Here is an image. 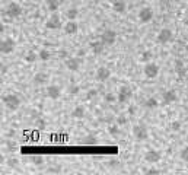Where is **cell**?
<instances>
[{
    "instance_id": "1",
    "label": "cell",
    "mask_w": 188,
    "mask_h": 175,
    "mask_svg": "<svg viewBox=\"0 0 188 175\" xmlns=\"http://www.w3.org/2000/svg\"><path fill=\"white\" fill-rule=\"evenodd\" d=\"M3 104L9 111H16L21 107V99H19V96H16L13 93H9V95L3 96Z\"/></svg>"
},
{
    "instance_id": "2",
    "label": "cell",
    "mask_w": 188,
    "mask_h": 175,
    "mask_svg": "<svg viewBox=\"0 0 188 175\" xmlns=\"http://www.w3.org/2000/svg\"><path fill=\"white\" fill-rule=\"evenodd\" d=\"M133 134H134V137H136L137 140L143 142V140H147V137H149V130H147V127H146L145 124H136V126L133 127Z\"/></svg>"
},
{
    "instance_id": "3",
    "label": "cell",
    "mask_w": 188,
    "mask_h": 175,
    "mask_svg": "<svg viewBox=\"0 0 188 175\" xmlns=\"http://www.w3.org/2000/svg\"><path fill=\"white\" fill-rule=\"evenodd\" d=\"M143 73H145V76H146L147 79H155V78H157V75H159V66H157L156 63L149 61V63L145 64Z\"/></svg>"
},
{
    "instance_id": "4",
    "label": "cell",
    "mask_w": 188,
    "mask_h": 175,
    "mask_svg": "<svg viewBox=\"0 0 188 175\" xmlns=\"http://www.w3.org/2000/svg\"><path fill=\"white\" fill-rule=\"evenodd\" d=\"M6 15L9 18H19L22 15V6L16 1H12L6 6Z\"/></svg>"
},
{
    "instance_id": "5",
    "label": "cell",
    "mask_w": 188,
    "mask_h": 175,
    "mask_svg": "<svg viewBox=\"0 0 188 175\" xmlns=\"http://www.w3.org/2000/svg\"><path fill=\"white\" fill-rule=\"evenodd\" d=\"M133 96V90L130 86H121L118 89V93H117V98H118V102L120 104H125L130 98Z\"/></svg>"
},
{
    "instance_id": "6",
    "label": "cell",
    "mask_w": 188,
    "mask_h": 175,
    "mask_svg": "<svg viewBox=\"0 0 188 175\" xmlns=\"http://www.w3.org/2000/svg\"><path fill=\"white\" fill-rule=\"evenodd\" d=\"M101 41L105 45H114L117 41V32L114 29H105L101 34Z\"/></svg>"
},
{
    "instance_id": "7",
    "label": "cell",
    "mask_w": 188,
    "mask_h": 175,
    "mask_svg": "<svg viewBox=\"0 0 188 175\" xmlns=\"http://www.w3.org/2000/svg\"><path fill=\"white\" fill-rule=\"evenodd\" d=\"M153 16H155L153 9L149 7V6H146V7L140 9V12H139V21H140L142 23H149L152 19H153Z\"/></svg>"
},
{
    "instance_id": "8",
    "label": "cell",
    "mask_w": 188,
    "mask_h": 175,
    "mask_svg": "<svg viewBox=\"0 0 188 175\" xmlns=\"http://www.w3.org/2000/svg\"><path fill=\"white\" fill-rule=\"evenodd\" d=\"M45 28L47 29H51V31H57V29H60L61 28V19H60V16L58 15H51L50 18H48V21L45 22Z\"/></svg>"
},
{
    "instance_id": "9",
    "label": "cell",
    "mask_w": 188,
    "mask_h": 175,
    "mask_svg": "<svg viewBox=\"0 0 188 175\" xmlns=\"http://www.w3.org/2000/svg\"><path fill=\"white\" fill-rule=\"evenodd\" d=\"M172 37H174L172 31H171L169 28H163V29H160V31H159V34H157L156 40H157V43L159 44H168V43H171V41H172Z\"/></svg>"
},
{
    "instance_id": "10",
    "label": "cell",
    "mask_w": 188,
    "mask_h": 175,
    "mask_svg": "<svg viewBox=\"0 0 188 175\" xmlns=\"http://www.w3.org/2000/svg\"><path fill=\"white\" fill-rule=\"evenodd\" d=\"M64 64H66V67H67L69 70H72V72H77V70L80 69L82 60H80V57H69V58H66V60H64Z\"/></svg>"
},
{
    "instance_id": "11",
    "label": "cell",
    "mask_w": 188,
    "mask_h": 175,
    "mask_svg": "<svg viewBox=\"0 0 188 175\" xmlns=\"http://www.w3.org/2000/svg\"><path fill=\"white\" fill-rule=\"evenodd\" d=\"M95 78H96V80L98 82H107L110 78H111V70L108 69V67H99L98 70H96V75H95Z\"/></svg>"
},
{
    "instance_id": "12",
    "label": "cell",
    "mask_w": 188,
    "mask_h": 175,
    "mask_svg": "<svg viewBox=\"0 0 188 175\" xmlns=\"http://www.w3.org/2000/svg\"><path fill=\"white\" fill-rule=\"evenodd\" d=\"M162 99H163V104L165 105H169V104H174L178 101V93L175 89H169L166 90L163 95H162Z\"/></svg>"
},
{
    "instance_id": "13",
    "label": "cell",
    "mask_w": 188,
    "mask_h": 175,
    "mask_svg": "<svg viewBox=\"0 0 188 175\" xmlns=\"http://www.w3.org/2000/svg\"><path fill=\"white\" fill-rule=\"evenodd\" d=\"M15 47H16V43H15L12 38H6V40H3V41H1L0 50H1V53H3V54H10V53H13Z\"/></svg>"
},
{
    "instance_id": "14",
    "label": "cell",
    "mask_w": 188,
    "mask_h": 175,
    "mask_svg": "<svg viewBox=\"0 0 188 175\" xmlns=\"http://www.w3.org/2000/svg\"><path fill=\"white\" fill-rule=\"evenodd\" d=\"M145 159L149 164H157L160 161V153L157 150H155V149H150V150H147L145 153Z\"/></svg>"
},
{
    "instance_id": "15",
    "label": "cell",
    "mask_w": 188,
    "mask_h": 175,
    "mask_svg": "<svg viewBox=\"0 0 188 175\" xmlns=\"http://www.w3.org/2000/svg\"><path fill=\"white\" fill-rule=\"evenodd\" d=\"M47 95L50 96V99H58L60 98V95H61V90H60V88L57 86V85H50V86L47 88Z\"/></svg>"
},
{
    "instance_id": "16",
    "label": "cell",
    "mask_w": 188,
    "mask_h": 175,
    "mask_svg": "<svg viewBox=\"0 0 188 175\" xmlns=\"http://www.w3.org/2000/svg\"><path fill=\"white\" fill-rule=\"evenodd\" d=\"M104 48H105V44L102 43L101 40L99 41H92L90 43V50L95 55H101L104 53Z\"/></svg>"
},
{
    "instance_id": "17",
    "label": "cell",
    "mask_w": 188,
    "mask_h": 175,
    "mask_svg": "<svg viewBox=\"0 0 188 175\" xmlns=\"http://www.w3.org/2000/svg\"><path fill=\"white\" fill-rule=\"evenodd\" d=\"M113 10L115 13H124V12L127 10V3H125V0H114Z\"/></svg>"
},
{
    "instance_id": "18",
    "label": "cell",
    "mask_w": 188,
    "mask_h": 175,
    "mask_svg": "<svg viewBox=\"0 0 188 175\" xmlns=\"http://www.w3.org/2000/svg\"><path fill=\"white\" fill-rule=\"evenodd\" d=\"M79 31V25L76 21H69L66 25H64V32L67 35H75L76 32Z\"/></svg>"
},
{
    "instance_id": "19",
    "label": "cell",
    "mask_w": 188,
    "mask_h": 175,
    "mask_svg": "<svg viewBox=\"0 0 188 175\" xmlns=\"http://www.w3.org/2000/svg\"><path fill=\"white\" fill-rule=\"evenodd\" d=\"M175 72L178 73L179 78H184L187 75V69H185L182 60H175Z\"/></svg>"
},
{
    "instance_id": "20",
    "label": "cell",
    "mask_w": 188,
    "mask_h": 175,
    "mask_svg": "<svg viewBox=\"0 0 188 175\" xmlns=\"http://www.w3.org/2000/svg\"><path fill=\"white\" fill-rule=\"evenodd\" d=\"M85 115H86V110H85V107H82V105H77L75 110L72 111V117H73V118H77V120L85 118Z\"/></svg>"
},
{
    "instance_id": "21",
    "label": "cell",
    "mask_w": 188,
    "mask_h": 175,
    "mask_svg": "<svg viewBox=\"0 0 188 175\" xmlns=\"http://www.w3.org/2000/svg\"><path fill=\"white\" fill-rule=\"evenodd\" d=\"M47 80H48V76L45 73H37L34 76V83L35 85H44V83H47Z\"/></svg>"
},
{
    "instance_id": "22",
    "label": "cell",
    "mask_w": 188,
    "mask_h": 175,
    "mask_svg": "<svg viewBox=\"0 0 188 175\" xmlns=\"http://www.w3.org/2000/svg\"><path fill=\"white\" fill-rule=\"evenodd\" d=\"M45 4H47V9L50 12H57V9L60 7V1L58 0H47Z\"/></svg>"
},
{
    "instance_id": "23",
    "label": "cell",
    "mask_w": 188,
    "mask_h": 175,
    "mask_svg": "<svg viewBox=\"0 0 188 175\" xmlns=\"http://www.w3.org/2000/svg\"><path fill=\"white\" fill-rule=\"evenodd\" d=\"M38 57H39V55H38L35 51H28V53L24 55V60H25L26 63H34Z\"/></svg>"
},
{
    "instance_id": "24",
    "label": "cell",
    "mask_w": 188,
    "mask_h": 175,
    "mask_svg": "<svg viewBox=\"0 0 188 175\" xmlns=\"http://www.w3.org/2000/svg\"><path fill=\"white\" fill-rule=\"evenodd\" d=\"M77 15H79V10H77L76 7H70V9H67V12H66V18H67L69 21H76Z\"/></svg>"
},
{
    "instance_id": "25",
    "label": "cell",
    "mask_w": 188,
    "mask_h": 175,
    "mask_svg": "<svg viewBox=\"0 0 188 175\" xmlns=\"http://www.w3.org/2000/svg\"><path fill=\"white\" fill-rule=\"evenodd\" d=\"M38 55H39V58L42 60V61H47V60H50L51 58V53L48 51V50H41L39 53H38Z\"/></svg>"
},
{
    "instance_id": "26",
    "label": "cell",
    "mask_w": 188,
    "mask_h": 175,
    "mask_svg": "<svg viewBox=\"0 0 188 175\" xmlns=\"http://www.w3.org/2000/svg\"><path fill=\"white\" fill-rule=\"evenodd\" d=\"M152 51H149V50H146V51H143L142 53V55H140V61H143V63H149L152 58Z\"/></svg>"
},
{
    "instance_id": "27",
    "label": "cell",
    "mask_w": 188,
    "mask_h": 175,
    "mask_svg": "<svg viewBox=\"0 0 188 175\" xmlns=\"http://www.w3.org/2000/svg\"><path fill=\"white\" fill-rule=\"evenodd\" d=\"M108 133H110V134H113V136L120 134V124H117V123L110 124V126H108Z\"/></svg>"
},
{
    "instance_id": "28",
    "label": "cell",
    "mask_w": 188,
    "mask_h": 175,
    "mask_svg": "<svg viewBox=\"0 0 188 175\" xmlns=\"http://www.w3.org/2000/svg\"><path fill=\"white\" fill-rule=\"evenodd\" d=\"M157 105H159V102H157V99H155L153 96L146 99V107H147L149 110H153V108H156Z\"/></svg>"
},
{
    "instance_id": "29",
    "label": "cell",
    "mask_w": 188,
    "mask_h": 175,
    "mask_svg": "<svg viewBox=\"0 0 188 175\" xmlns=\"http://www.w3.org/2000/svg\"><path fill=\"white\" fill-rule=\"evenodd\" d=\"M104 99H105V102H108V104H114V102H117V101H118V98H117L114 93H111V92H110V93H107V95L104 96Z\"/></svg>"
},
{
    "instance_id": "30",
    "label": "cell",
    "mask_w": 188,
    "mask_h": 175,
    "mask_svg": "<svg viewBox=\"0 0 188 175\" xmlns=\"http://www.w3.org/2000/svg\"><path fill=\"white\" fill-rule=\"evenodd\" d=\"M179 158L184 161V162H188V146L182 147L181 152H179Z\"/></svg>"
},
{
    "instance_id": "31",
    "label": "cell",
    "mask_w": 188,
    "mask_h": 175,
    "mask_svg": "<svg viewBox=\"0 0 188 175\" xmlns=\"http://www.w3.org/2000/svg\"><path fill=\"white\" fill-rule=\"evenodd\" d=\"M181 127H182V124H181V121H178V120H174V121L171 123V129L174 131H179Z\"/></svg>"
},
{
    "instance_id": "32",
    "label": "cell",
    "mask_w": 188,
    "mask_h": 175,
    "mask_svg": "<svg viewBox=\"0 0 188 175\" xmlns=\"http://www.w3.org/2000/svg\"><path fill=\"white\" fill-rule=\"evenodd\" d=\"M96 95H98V90H96V89H89V90H88V93H86V99H89V101H90V99H92V98H95Z\"/></svg>"
},
{
    "instance_id": "33",
    "label": "cell",
    "mask_w": 188,
    "mask_h": 175,
    "mask_svg": "<svg viewBox=\"0 0 188 175\" xmlns=\"http://www.w3.org/2000/svg\"><path fill=\"white\" fill-rule=\"evenodd\" d=\"M80 92V88L77 86V85H72V86L69 88V93L70 95H77Z\"/></svg>"
},
{
    "instance_id": "34",
    "label": "cell",
    "mask_w": 188,
    "mask_h": 175,
    "mask_svg": "<svg viewBox=\"0 0 188 175\" xmlns=\"http://www.w3.org/2000/svg\"><path fill=\"white\" fill-rule=\"evenodd\" d=\"M115 123H117V124H120V126H124V124H127V118H125L124 115H120V117H117Z\"/></svg>"
},
{
    "instance_id": "35",
    "label": "cell",
    "mask_w": 188,
    "mask_h": 175,
    "mask_svg": "<svg viewBox=\"0 0 188 175\" xmlns=\"http://www.w3.org/2000/svg\"><path fill=\"white\" fill-rule=\"evenodd\" d=\"M35 124H37V127L39 129V130H44V129H45V121H44L42 118L37 120V121H35Z\"/></svg>"
},
{
    "instance_id": "36",
    "label": "cell",
    "mask_w": 188,
    "mask_h": 175,
    "mask_svg": "<svg viewBox=\"0 0 188 175\" xmlns=\"http://www.w3.org/2000/svg\"><path fill=\"white\" fill-rule=\"evenodd\" d=\"M58 57L63 58V60H66V58H69V53H67L66 50H61V51L58 53Z\"/></svg>"
},
{
    "instance_id": "37",
    "label": "cell",
    "mask_w": 188,
    "mask_h": 175,
    "mask_svg": "<svg viewBox=\"0 0 188 175\" xmlns=\"http://www.w3.org/2000/svg\"><path fill=\"white\" fill-rule=\"evenodd\" d=\"M171 3H172V0H160V6H162L163 9H165V7H169Z\"/></svg>"
},
{
    "instance_id": "38",
    "label": "cell",
    "mask_w": 188,
    "mask_h": 175,
    "mask_svg": "<svg viewBox=\"0 0 188 175\" xmlns=\"http://www.w3.org/2000/svg\"><path fill=\"white\" fill-rule=\"evenodd\" d=\"M85 143H96V139L92 137V136H88V137L85 139Z\"/></svg>"
},
{
    "instance_id": "39",
    "label": "cell",
    "mask_w": 188,
    "mask_h": 175,
    "mask_svg": "<svg viewBox=\"0 0 188 175\" xmlns=\"http://www.w3.org/2000/svg\"><path fill=\"white\" fill-rule=\"evenodd\" d=\"M128 114L130 115H136V107L134 105H130L128 107Z\"/></svg>"
},
{
    "instance_id": "40",
    "label": "cell",
    "mask_w": 188,
    "mask_h": 175,
    "mask_svg": "<svg viewBox=\"0 0 188 175\" xmlns=\"http://www.w3.org/2000/svg\"><path fill=\"white\" fill-rule=\"evenodd\" d=\"M32 162H34V164H35V165H41V164H42V162H44V159H42V158H39V156H38V158H34V159H32Z\"/></svg>"
},
{
    "instance_id": "41",
    "label": "cell",
    "mask_w": 188,
    "mask_h": 175,
    "mask_svg": "<svg viewBox=\"0 0 188 175\" xmlns=\"http://www.w3.org/2000/svg\"><path fill=\"white\" fill-rule=\"evenodd\" d=\"M77 57H80V58L85 57V50H83V48H80V50L77 51Z\"/></svg>"
},
{
    "instance_id": "42",
    "label": "cell",
    "mask_w": 188,
    "mask_h": 175,
    "mask_svg": "<svg viewBox=\"0 0 188 175\" xmlns=\"http://www.w3.org/2000/svg\"><path fill=\"white\" fill-rule=\"evenodd\" d=\"M147 174H149V175H153V174L157 175V174H159V171H157V169H150V171H147Z\"/></svg>"
},
{
    "instance_id": "43",
    "label": "cell",
    "mask_w": 188,
    "mask_h": 175,
    "mask_svg": "<svg viewBox=\"0 0 188 175\" xmlns=\"http://www.w3.org/2000/svg\"><path fill=\"white\" fill-rule=\"evenodd\" d=\"M9 165H10V166H13V165H18V161H16V159H15V161L12 159V161H9Z\"/></svg>"
},
{
    "instance_id": "44",
    "label": "cell",
    "mask_w": 188,
    "mask_h": 175,
    "mask_svg": "<svg viewBox=\"0 0 188 175\" xmlns=\"http://www.w3.org/2000/svg\"><path fill=\"white\" fill-rule=\"evenodd\" d=\"M184 25H185V26H188V16L184 19Z\"/></svg>"
},
{
    "instance_id": "45",
    "label": "cell",
    "mask_w": 188,
    "mask_h": 175,
    "mask_svg": "<svg viewBox=\"0 0 188 175\" xmlns=\"http://www.w3.org/2000/svg\"><path fill=\"white\" fill-rule=\"evenodd\" d=\"M185 53H187V55H188V44L185 45Z\"/></svg>"
},
{
    "instance_id": "46",
    "label": "cell",
    "mask_w": 188,
    "mask_h": 175,
    "mask_svg": "<svg viewBox=\"0 0 188 175\" xmlns=\"http://www.w3.org/2000/svg\"><path fill=\"white\" fill-rule=\"evenodd\" d=\"M136 1H137V0H136Z\"/></svg>"
}]
</instances>
